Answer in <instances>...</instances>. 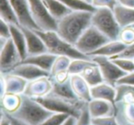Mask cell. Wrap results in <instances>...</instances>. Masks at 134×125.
I'll use <instances>...</instances> for the list:
<instances>
[{
	"label": "cell",
	"mask_w": 134,
	"mask_h": 125,
	"mask_svg": "<svg viewBox=\"0 0 134 125\" xmlns=\"http://www.w3.org/2000/svg\"><path fill=\"white\" fill-rule=\"evenodd\" d=\"M89 125H92V124H89Z\"/></svg>",
	"instance_id": "681fc988"
},
{
	"label": "cell",
	"mask_w": 134,
	"mask_h": 125,
	"mask_svg": "<svg viewBox=\"0 0 134 125\" xmlns=\"http://www.w3.org/2000/svg\"><path fill=\"white\" fill-rule=\"evenodd\" d=\"M118 2L123 6L134 8V0H118Z\"/></svg>",
	"instance_id": "b9f144b4"
},
{
	"label": "cell",
	"mask_w": 134,
	"mask_h": 125,
	"mask_svg": "<svg viewBox=\"0 0 134 125\" xmlns=\"http://www.w3.org/2000/svg\"><path fill=\"white\" fill-rule=\"evenodd\" d=\"M29 81L20 76L10 73H1V96L5 93L21 94L24 93Z\"/></svg>",
	"instance_id": "30bf717a"
},
{
	"label": "cell",
	"mask_w": 134,
	"mask_h": 125,
	"mask_svg": "<svg viewBox=\"0 0 134 125\" xmlns=\"http://www.w3.org/2000/svg\"><path fill=\"white\" fill-rule=\"evenodd\" d=\"M93 12L72 11L57 21L58 35L75 45L83 33L92 25Z\"/></svg>",
	"instance_id": "6da1fadb"
},
{
	"label": "cell",
	"mask_w": 134,
	"mask_h": 125,
	"mask_svg": "<svg viewBox=\"0 0 134 125\" xmlns=\"http://www.w3.org/2000/svg\"><path fill=\"white\" fill-rule=\"evenodd\" d=\"M92 125H119L115 115L104 116L98 118H91Z\"/></svg>",
	"instance_id": "836d02e7"
},
{
	"label": "cell",
	"mask_w": 134,
	"mask_h": 125,
	"mask_svg": "<svg viewBox=\"0 0 134 125\" xmlns=\"http://www.w3.org/2000/svg\"><path fill=\"white\" fill-rule=\"evenodd\" d=\"M19 18L20 26L31 29H39L30 14L29 0H9Z\"/></svg>",
	"instance_id": "7c38bea8"
},
{
	"label": "cell",
	"mask_w": 134,
	"mask_h": 125,
	"mask_svg": "<svg viewBox=\"0 0 134 125\" xmlns=\"http://www.w3.org/2000/svg\"><path fill=\"white\" fill-rule=\"evenodd\" d=\"M21 95L13 93H5L3 96H1L2 110L9 114H13L14 112L17 111L20 107L21 101H22Z\"/></svg>",
	"instance_id": "7402d4cb"
},
{
	"label": "cell",
	"mask_w": 134,
	"mask_h": 125,
	"mask_svg": "<svg viewBox=\"0 0 134 125\" xmlns=\"http://www.w3.org/2000/svg\"><path fill=\"white\" fill-rule=\"evenodd\" d=\"M127 48H128V46L119 39L110 40L105 45H103L98 49H97L93 53L90 54L89 57H92V56H105V57H108L112 59V58H115L117 56L120 55L121 53H123L127 49Z\"/></svg>",
	"instance_id": "ac0fdd59"
},
{
	"label": "cell",
	"mask_w": 134,
	"mask_h": 125,
	"mask_svg": "<svg viewBox=\"0 0 134 125\" xmlns=\"http://www.w3.org/2000/svg\"><path fill=\"white\" fill-rule=\"evenodd\" d=\"M92 25L106 35L110 40L119 39L122 29L116 19L113 10L108 8H99L93 12Z\"/></svg>",
	"instance_id": "5b68a950"
},
{
	"label": "cell",
	"mask_w": 134,
	"mask_h": 125,
	"mask_svg": "<svg viewBox=\"0 0 134 125\" xmlns=\"http://www.w3.org/2000/svg\"><path fill=\"white\" fill-rule=\"evenodd\" d=\"M127 46H130L134 43V28L133 27H127L121 29L120 35L119 38Z\"/></svg>",
	"instance_id": "1f68e13d"
},
{
	"label": "cell",
	"mask_w": 134,
	"mask_h": 125,
	"mask_svg": "<svg viewBox=\"0 0 134 125\" xmlns=\"http://www.w3.org/2000/svg\"><path fill=\"white\" fill-rule=\"evenodd\" d=\"M113 12L121 28L131 27L134 25V8L118 3L113 8Z\"/></svg>",
	"instance_id": "ffe728a7"
},
{
	"label": "cell",
	"mask_w": 134,
	"mask_h": 125,
	"mask_svg": "<svg viewBox=\"0 0 134 125\" xmlns=\"http://www.w3.org/2000/svg\"><path fill=\"white\" fill-rule=\"evenodd\" d=\"M124 103V116L129 123L134 124V101H121Z\"/></svg>",
	"instance_id": "e575fe53"
},
{
	"label": "cell",
	"mask_w": 134,
	"mask_h": 125,
	"mask_svg": "<svg viewBox=\"0 0 134 125\" xmlns=\"http://www.w3.org/2000/svg\"><path fill=\"white\" fill-rule=\"evenodd\" d=\"M0 18L8 24L20 26L18 16L9 0H0Z\"/></svg>",
	"instance_id": "484cf974"
},
{
	"label": "cell",
	"mask_w": 134,
	"mask_h": 125,
	"mask_svg": "<svg viewBox=\"0 0 134 125\" xmlns=\"http://www.w3.org/2000/svg\"><path fill=\"white\" fill-rule=\"evenodd\" d=\"M56 58L57 56L54 54H52L50 52H45V53L37 54V55L28 56L24 60L20 61V62L33 64L51 73L52 65H53Z\"/></svg>",
	"instance_id": "d6986e66"
},
{
	"label": "cell",
	"mask_w": 134,
	"mask_h": 125,
	"mask_svg": "<svg viewBox=\"0 0 134 125\" xmlns=\"http://www.w3.org/2000/svg\"><path fill=\"white\" fill-rule=\"evenodd\" d=\"M81 75L87 81L90 87L96 86V85L100 84V83L105 81L102 72H101L100 68H99V67L97 66V64L96 62H94L91 66L86 68Z\"/></svg>",
	"instance_id": "d4e9b609"
},
{
	"label": "cell",
	"mask_w": 134,
	"mask_h": 125,
	"mask_svg": "<svg viewBox=\"0 0 134 125\" xmlns=\"http://www.w3.org/2000/svg\"><path fill=\"white\" fill-rule=\"evenodd\" d=\"M34 30L41 38L43 42L46 45L48 52L50 53L54 54L56 56H67L72 59H91L89 56L79 51L75 45L62 39L55 30H50V31H43L39 29Z\"/></svg>",
	"instance_id": "7a4b0ae2"
},
{
	"label": "cell",
	"mask_w": 134,
	"mask_h": 125,
	"mask_svg": "<svg viewBox=\"0 0 134 125\" xmlns=\"http://www.w3.org/2000/svg\"><path fill=\"white\" fill-rule=\"evenodd\" d=\"M52 93L55 94L57 96H60V97L65 98V99H74V101L80 99L74 92L73 88L71 86V83H70V79L65 81V82H56V81L52 80Z\"/></svg>",
	"instance_id": "603a6c76"
},
{
	"label": "cell",
	"mask_w": 134,
	"mask_h": 125,
	"mask_svg": "<svg viewBox=\"0 0 134 125\" xmlns=\"http://www.w3.org/2000/svg\"><path fill=\"white\" fill-rule=\"evenodd\" d=\"M86 1H87V2H89V3H91L92 0H86Z\"/></svg>",
	"instance_id": "f6af8a7d"
},
{
	"label": "cell",
	"mask_w": 134,
	"mask_h": 125,
	"mask_svg": "<svg viewBox=\"0 0 134 125\" xmlns=\"http://www.w3.org/2000/svg\"><path fill=\"white\" fill-rule=\"evenodd\" d=\"M89 124H91V116H90V113L87 109V105H86L84 108V110H83L80 118L77 120L76 125H89Z\"/></svg>",
	"instance_id": "74e56055"
},
{
	"label": "cell",
	"mask_w": 134,
	"mask_h": 125,
	"mask_svg": "<svg viewBox=\"0 0 134 125\" xmlns=\"http://www.w3.org/2000/svg\"><path fill=\"white\" fill-rule=\"evenodd\" d=\"M70 83L75 95L85 102H89L92 99L91 87L82 75L73 74L70 76Z\"/></svg>",
	"instance_id": "2e32d148"
},
{
	"label": "cell",
	"mask_w": 134,
	"mask_h": 125,
	"mask_svg": "<svg viewBox=\"0 0 134 125\" xmlns=\"http://www.w3.org/2000/svg\"><path fill=\"white\" fill-rule=\"evenodd\" d=\"M131 27H133V28H134V25H133V26H131Z\"/></svg>",
	"instance_id": "7dc6e473"
},
{
	"label": "cell",
	"mask_w": 134,
	"mask_h": 125,
	"mask_svg": "<svg viewBox=\"0 0 134 125\" xmlns=\"http://www.w3.org/2000/svg\"><path fill=\"white\" fill-rule=\"evenodd\" d=\"M118 3H119L118 0H92L91 1V4L96 8H111L112 10H113V8H115V6Z\"/></svg>",
	"instance_id": "d590c367"
},
{
	"label": "cell",
	"mask_w": 134,
	"mask_h": 125,
	"mask_svg": "<svg viewBox=\"0 0 134 125\" xmlns=\"http://www.w3.org/2000/svg\"><path fill=\"white\" fill-rule=\"evenodd\" d=\"M3 112H4V113L6 114L7 117H8V119H9V121H10V122H11L12 125H29L28 123H26V122H24V121H20L19 119H18V118L14 117V116L11 115V114L8 113V112L4 111V110H3Z\"/></svg>",
	"instance_id": "60d3db41"
},
{
	"label": "cell",
	"mask_w": 134,
	"mask_h": 125,
	"mask_svg": "<svg viewBox=\"0 0 134 125\" xmlns=\"http://www.w3.org/2000/svg\"><path fill=\"white\" fill-rule=\"evenodd\" d=\"M76 121H77V119H75L73 116H70V117L65 121V122L63 123V125H76Z\"/></svg>",
	"instance_id": "ee69618b"
},
{
	"label": "cell",
	"mask_w": 134,
	"mask_h": 125,
	"mask_svg": "<svg viewBox=\"0 0 134 125\" xmlns=\"http://www.w3.org/2000/svg\"><path fill=\"white\" fill-rule=\"evenodd\" d=\"M43 1L51 15L57 21L72 12V10L67 8L60 0H43Z\"/></svg>",
	"instance_id": "cb8c5ba5"
},
{
	"label": "cell",
	"mask_w": 134,
	"mask_h": 125,
	"mask_svg": "<svg viewBox=\"0 0 134 125\" xmlns=\"http://www.w3.org/2000/svg\"><path fill=\"white\" fill-rule=\"evenodd\" d=\"M128 125H134V124H130V123H129V124Z\"/></svg>",
	"instance_id": "bcb514c9"
},
{
	"label": "cell",
	"mask_w": 134,
	"mask_h": 125,
	"mask_svg": "<svg viewBox=\"0 0 134 125\" xmlns=\"http://www.w3.org/2000/svg\"><path fill=\"white\" fill-rule=\"evenodd\" d=\"M22 101L19 110L14 112V117L28 123L29 125H41L53 112L47 110L41 103L36 101L33 98H30L22 94Z\"/></svg>",
	"instance_id": "277c9868"
},
{
	"label": "cell",
	"mask_w": 134,
	"mask_h": 125,
	"mask_svg": "<svg viewBox=\"0 0 134 125\" xmlns=\"http://www.w3.org/2000/svg\"><path fill=\"white\" fill-rule=\"evenodd\" d=\"M94 63L92 59H72L71 64L68 68V71L71 75L73 74H81L83 73L86 68L91 66Z\"/></svg>",
	"instance_id": "83f0119b"
},
{
	"label": "cell",
	"mask_w": 134,
	"mask_h": 125,
	"mask_svg": "<svg viewBox=\"0 0 134 125\" xmlns=\"http://www.w3.org/2000/svg\"><path fill=\"white\" fill-rule=\"evenodd\" d=\"M92 99H100L108 101L116 105L117 98V89L114 85L108 83L106 81L91 87Z\"/></svg>",
	"instance_id": "e0dca14e"
},
{
	"label": "cell",
	"mask_w": 134,
	"mask_h": 125,
	"mask_svg": "<svg viewBox=\"0 0 134 125\" xmlns=\"http://www.w3.org/2000/svg\"><path fill=\"white\" fill-rule=\"evenodd\" d=\"M90 58L99 67L106 82L116 86L117 81L126 74V72L120 70L110 58L105 56H92Z\"/></svg>",
	"instance_id": "9c48e42d"
},
{
	"label": "cell",
	"mask_w": 134,
	"mask_h": 125,
	"mask_svg": "<svg viewBox=\"0 0 134 125\" xmlns=\"http://www.w3.org/2000/svg\"><path fill=\"white\" fill-rule=\"evenodd\" d=\"M133 60H134V57H133Z\"/></svg>",
	"instance_id": "c3c4849f"
},
{
	"label": "cell",
	"mask_w": 134,
	"mask_h": 125,
	"mask_svg": "<svg viewBox=\"0 0 134 125\" xmlns=\"http://www.w3.org/2000/svg\"><path fill=\"white\" fill-rule=\"evenodd\" d=\"M111 59L120 70H122L126 73L134 71L133 59H130V58H115V59Z\"/></svg>",
	"instance_id": "f546056e"
},
{
	"label": "cell",
	"mask_w": 134,
	"mask_h": 125,
	"mask_svg": "<svg viewBox=\"0 0 134 125\" xmlns=\"http://www.w3.org/2000/svg\"><path fill=\"white\" fill-rule=\"evenodd\" d=\"M0 49L1 72L8 73L21 61L20 56L11 38L8 39L0 38Z\"/></svg>",
	"instance_id": "ba28073f"
},
{
	"label": "cell",
	"mask_w": 134,
	"mask_h": 125,
	"mask_svg": "<svg viewBox=\"0 0 134 125\" xmlns=\"http://www.w3.org/2000/svg\"><path fill=\"white\" fill-rule=\"evenodd\" d=\"M87 109L91 118L111 116L117 111L115 104L100 99H92L89 102H87Z\"/></svg>",
	"instance_id": "9a60e30c"
},
{
	"label": "cell",
	"mask_w": 134,
	"mask_h": 125,
	"mask_svg": "<svg viewBox=\"0 0 134 125\" xmlns=\"http://www.w3.org/2000/svg\"><path fill=\"white\" fill-rule=\"evenodd\" d=\"M9 72L16 74L18 76H20L28 81L34 80V79L41 77H51L50 72L46 71V70H42V68H39L38 66H35L33 64L23 62H19L18 65H16Z\"/></svg>",
	"instance_id": "4fadbf2b"
},
{
	"label": "cell",
	"mask_w": 134,
	"mask_h": 125,
	"mask_svg": "<svg viewBox=\"0 0 134 125\" xmlns=\"http://www.w3.org/2000/svg\"><path fill=\"white\" fill-rule=\"evenodd\" d=\"M133 57H134V43L132 45H130V46H129L123 53H121L120 55L117 56L115 58H130V59H133ZM115 58H112V59H115Z\"/></svg>",
	"instance_id": "ab89813d"
},
{
	"label": "cell",
	"mask_w": 134,
	"mask_h": 125,
	"mask_svg": "<svg viewBox=\"0 0 134 125\" xmlns=\"http://www.w3.org/2000/svg\"><path fill=\"white\" fill-rule=\"evenodd\" d=\"M119 84L132 85V86H134V71L126 73L123 77H121L117 81V83H116V85H119Z\"/></svg>",
	"instance_id": "f35d334b"
},
{
	"label": "cell",
	"mask_w": 134,
	"mask_h": 125,
	"mask_svg": "<svg viewBox=\"0 0 134 125\" xmlns=\"http://www.w3.org/2000/svg\"><path fill=\"white\" fill-rule=\"evenodd\" d=\"M0 125H12L10 122L9 119L6 116V114L3 112L2 117H1V121H0Z\"/></svg>",
	"instance_id": "7bdbcfd3"
},
{
	"label": "cell",
	"mask_w": 134,
	"mask_h": 125,
	"mask_svg": "<svg viewBox=\"0 0 134 125\" xmlns=\"http://www.w3.org/2000/svg\"><path fill=\"white\" fill-rule=\"evenodd\" d=\"M110 41L106 35L99 31L95 26L91 25L75 44V48L82 53L89 56L91 53Z\"/></svg>",
	"instance_id": "8992f818"
},
{
	"label": "cell",
	"mask_w": 134,
	"mask_h": 125,
	"mask_svg": "<svg viewBox=\"0 0 134 125\" xmlns=\"http://www.w3.org/2000/svg\"><path fill=\"white\" fill-rule=\"evenodd\" d=\"M0 38L3 39H10L11 31H10V24L0 18Z\"/></svg>",
	"instance_id": "8d00e7d4"
},
{
	"label": "cell",
	"mask_w": 134,
	"mask_h": 125,
	"mask_svg": "<svg viewBox=\"0 0 134 125\" xmlns=\"http://www.w3.org/2000/svg\"><path fill=\"white\" fill-rule=\"evenodd\" d=\"M116 89H117L116 104L119 103L126 94H132V95H134V86H132V85L119 84L116 85Z\"/></svg>",
	"instance_id": "d6a6232c"
},
{
	"label": "cell",
	"mask_w": 134,
	"mask_h": 125,
	"mask_svg": "<svg viewBox=\"0 0 134 125\" xmlns=\"http://www.w3.org/2000/svg\"><path fill=\"white\" fill-rule=\"evenodd\" d=\"M23 33L26 38L27 42V49H28V55H37V54H41L48 52L47 47L41 38L35 32L34 29L25 27L20 26Z\"/></svg>",
	"instance_id": "5bb4252c"
},
{
	"label": "cell",
	"mask_w": 134,
	"mask_h": 125,
	"mask_svg": "<svg viewBox=\"0 0 134 125\" xmlns=\"http://www.w3.org/2000/svg\"><path fill=\"white\" fill-rule=\"evenodd\" d=\"M33 99L53 113H66L77 120L80 118L84 108L87 105V102H85L81 99L74 101L65 99L52 92L43 97Z\"/></svg>",
	"instance_id": "3957f363"
},
{
	"label": "cell",
	"mask_w": 134,
	"mask_h": 125,
	"mask_svg": "<svg viewBox=\"0 0 134 125\" xmlns=\"http://www.w3.org/2000/svg\"><path fill=\"white\" fill-rule=\"evenodd\" d=\"M52 90V80L51 77H41L28 82L24 95L30 98H40L48 95Z\"/></svg>",
	"instance_id": "8fae6325"
},
{
	"label": "cell",
	"mask_w": 134,
	"mask_h": 125,
	"mask_svg": "<svg viewBox=\"0 0 134 125\" xmlns=\"http://www.w3.org/2000/svg\"><path fill=\"white\" fill-rule=\"evenodd\" d=\"M30 14L39 30L57 29V20L51 15L43 0H29Z\"/></svg>",
	"instance_id": "52a82bcc"
},
{
	"label": "cell",
	"mask_w": 134,
	"mask_h": 125,
	"mask_svg": "<svg viewBox=\"0 0 134 125\" xmlns=\"http://www.w3.org/2000/svg\"><path fill=\"white\" fill-rule=\"evenodd\" d=\"M72 11L95 12L97 8L86 0H60Z\"/></svg>",
	"instance_id": "4316f807"
},
{
	"label": "cell",
	"mask_w": 134,
	"mask_h": 125,
	"mask_svg": "<svg viewBox=\"0 0 134 125\" xmlns=\"http://www.w3.org/2000/svg\"><path fill=\"white\" fill-rule=\"evenodd\" d=\"M71 61L72 59H70L67 56H57L53 65H52V70H51V77L59 73V72L68 70Z\"/></svg>",
	"instance_id": "f1b7e54d"
},
{
	"label": "cell",
	"mask_w": 134,
	"mask_h": 125,
	"mask_svg": "<svg viewBox=\"0 0 134 125\" xmlns=\"http://www.w3.org/2000/svg\"><path fill=\"white\" fill-rule=\"evenodd\" d=\"M70 115L66 113H53L41 125H63Z\"/></svg>",
	"instance_id": "4dcf8cb0"
},
{
	"label": "cell",
	"mask_w": 134,
	"mask_h": 125,
	"mask_svg": "<svg viewBox=\"0 0 134 125\" xmlns=\"http://www.w3.org/2000/svg\"><path fill=\"white\" fill-rule=\"evenodd\" d=\"M10 31H11V39L13 40L16 48L20 56L21 61L24 60L28 57V49H27L26 38L21 29L20 26L10 24Z\"/></svg>",
	"instance_id": "44dd1931"
}]
</instances>
